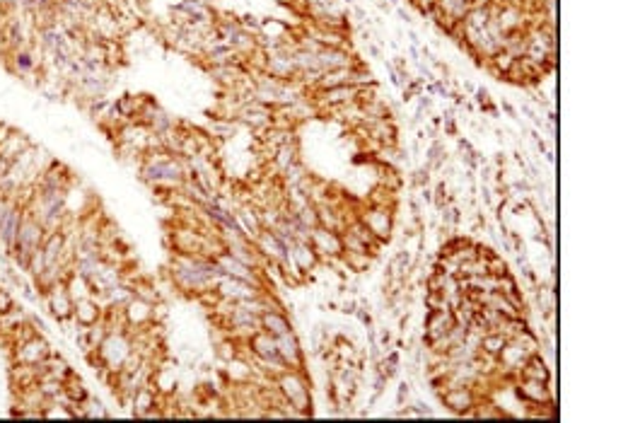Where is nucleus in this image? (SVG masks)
Returning a JSON list of instances; mask_svg holds the SVG:
<instances>
[{
    "label": "nucleus",
    "instance_id": "1",
    "mask_svg": "<svg viewBox=\"0 0 628 423\" xmlns=\"http://www.w3.org/2000/svg\"><path fill=\"white\" fill-rule=\"evenodd\" d=\"M273 385L278 387V392L283 395V399L293 406L295 411H300L302 416H310L312 414V397H310V387H307V380L302 375V370H283L281 375L273 377Z\"/></svg>",
    "mask_w": 628,
    "mask_h": 423
},
{
    "label": "nucleus",
    "instance_id": "2",
    "mask_svg": "<svg viewBox=\"0 0 628 423\" xmlns=\"http://www.w3.org/2000/svg\"><path fill=\"white\" fill-rule=\"evenodd\" d=\"M44 237H46V228H44V225L39 223L32 213H29L27 206H24V215H22V223H19L17 242H15V249H12V254H10V259H12L19 269H24L27 267L29 254H32L34 249L41 247Z\"/></svg>",
    "mask_w": 628,
    "mask_h": 423
},
{
    "label": "nucleus",
    "instance_id": "3",
    "mask_svg": "<svg viewBox=\"0 0 628 423\" xmlns=\"http://www.w3.org/2000/svg\"><path fill=\"white\" fill-rule=\"evenodd\" d=\"M515 395L529 406H542L556 402V390L553 382H542V380H529V377H517L515 380Z\"/></svg>",
    "mask_w": 628,
    "mask_h": 423
},
{
    "label": "nucleus",
    "instance_id": "4",
    "mask_svg": "<svg viewBox=\"0 0 628 423\" xmlns=\"http://www.w3.org/2000/svg\"><path fill=\"white\" fill-rule=\"evenodd\" d=\"M358 218L365 223V228L375 235L380 242H389L391 230H394V210L385 208V206H367L365 213H360Z\"/></svg>",
    "mask_w": 628,
    "mask_h": 423
},
{
    "label": "nucleus",
    "instance_id": "5",
    "mask_svg": "<svg viewBox=\"0 0 628 423\" xmlns=\"http://www.w3.org/2000/svg\"><path fill=\"white\" fill-rule=\"evenodd\" d=\"M12 351H15V363L39 366V363H44L48 358L51 346H48V341L44 339V334H34V336H29L27 341L12 346Z\"/></svg>",
    "mask_w": 628,
    "mask_h": 423
},
{
    "label": "nucleus",
    "instance_id": "6",
    "mask_svg": "<svg viewBox=\"0 0 628 423\" xmlns=\"http://www.w3.org/2000/svg\"><path fill=\"white\" fill-rule=\"evenodd\" d=\"M440 402H443L445 409H450L454 416L462 419L469 409H474V406L479 404L481 397L476 395L474 387H447V390L440 395Z\"/></svg>",
    "mask_w": 628,
    "mask_h": 423
},
{
    "label": "nucleus",
    "instance_id": "7",
    "mask_svg": "<svg viewBox=\"0 0 628 423\" xmlns=\"http://www.w3.org/2000/svg\"><path fill=\"white\" fill-rule=\"evenodd\" d=\"M310 244H312L314 252H317L319 262H324V259H331V257H341V254H343L341 233H333V230H326V228H322V225L312 228Z\"/></svg>",
    "mask_w": 628,
    "mask_h": 423
},
{
    "label": "nucleus",
    "instance_id": "8",
    "mask_svg": "<svg viewBox=\"0 0 628 423\" xmlns=\"http://www.w3.org/2000/svg\"><path fill=\"white\" fill-rule=\"evenodd\" d=\"M44 300H46L48 312H51V317L56 319L58 324L73 317V298H71V293H68V288H66V281L51 285V288L44 293Z\"/></svg>",
    "mask_w": 628,
    "mask_h": 423
},
{
    "label": "nucleus",
    "instance_id": "9",
    "mask_svg": "<svg viewBox=\"0 0 628 423\" xmlns=\"http://www.w3.org/2000/svg\"><path fill=\"white\" fill-rule=\"evenodd\" d=\"M425 332H423V343H430L435 339L445 336L450 329L454 327V312L452 309H428L423 322Z\"/></svg>",
    "mask_w": 628,
    "mask_h": 423
},
{
    "label": "nucleus",
    "instance_id": "10",
    "mask_svg": "<svg viewBox=\"0 0 628 423\" xmlns=\"http://www.w3.org/2000/svg\"><path fill=\"white\" fill-rule=\"evenodd\" d=\"M276 343H278V356L283 358V363L290 370H302L305 368V356H302L300 341H297V334L293 329L281 334V336H276Z\"/></svg>",
    "mask_w": 628,
    "mask_h": 423
},
{
    "label": "nucleus",
    "instance_id": "11",
    "mask_svg": "<svg viewBox=\"0 0 628 423\" xmlns=\"http://www.w3.org/2000/svg\"><path fill=\"white\" fill-rule=\"evenodd\" d=\"M247 346H249V351H252V356L259 358V361H276V358H281L278 356L276 336L264 332V329H257V332L249 336Z\"/></svg>",
    "mask_w": 628,
    "mask_h": 423
},
{
    "label": "nucleus",
    "instance_id": "12",
    "mask_svg": "<svg viewBox=\"0 0 628 423\" xmlns=\"http://www.w3.org/2000/svg\"><path fill=\"white\" fill-rule=\"evenodd\" d=\"M102 314H104V309L92 295L73 300V322L80 324V327H92L95 322H100Z\"/></svg>",
    "mask_w": 628,
    "mask_h": 423
},
{
    "label": "nucleus",
    "instance_id": "13",
    "mask_svg": "<svg viewBox=\"0 0 628 423\" xmlns=\"http://www.w3.org/2000/svg\"><path fill=\"white\" fill-rule=\"evenodd\" d=\"M317 66L319 71H336V68H351L353 61L343 48H331V46H322L317 53Z\"/></svg>",
    "mask_w": 628,
    "mask_h": 423
},
{
    "label": "nucleus",
    "instance_id": "14",
    "mask_svg": "<svg viewBox=\"0 0 628 423\" xmlns=\"http://www.w3.org/2000/svg\"><path fill=\"white\" fill-rule=\"evenodd\" d=\"M290 252H293L290 257H293V262H295V269H300L302 273L312 271V269L319 264L317 252H314L312 244L305 242V240H295V242L290 244Z\"/></svg>",
    "mask_w": 628,
    "mask_h": 423
},
{
    "label": "nucleus",
    "instance_id": "15",
    "mask_svg": "<svg viewBox=\"0 0 628 423\" xmlns=\"http://www.w3.org/2000/svg\"><path fill=\"white\" fill-rule=\"evenodd\" d=\"M259 324H261L264 332L273 334V336H281V334H286L293 329L290 319H288L286 312H281V309H264L261 317H259Z\"/></svg>",
    "mask_w": 628,
    "mask_h": 423
},
{
    "label": "nucleus",
    "instance_id": "16",
    "mask_svg": "<svg viewBox=\"0 0 628 423\" xmlns=\"http://www.w3.org/2000/svg\"><path fill=\"white\" fill-rule=\"evenodd\" d=\"M519 377H529V380H542V382H548L551 380V370H548L546 361L542 358V353H529L527 361L522 363V368H519Z\"/></svg>",
    "mask_w": 628,
    "mask_h": 423
},
{
    "label": "nucleus",
    "instance_id": "17",
    "mask_svg": "<svg viewBox=\"0 0 628 423\" xmlns=\"http://www.w3.org/2000/svg\"><path fill=\"white\" fill-rule=\"evenodd\" d=\"M29 141L24 138L22 134H15V131H10L8 136H5L3 141H0V157H5L8 162H15L19 155H24V152L29 150Z\"/></svg>",
    "mask_w": 628,
    "mask_h": 423
},
{
    "label": "nucleus",
    "instance_id": "18",
    "mask_svg": "<svg viewBox=\"0 0 628 423\" xmlns=\"http://www.w3.org/2000/svg\"><path fill=\"white\" fill-rule=\"evenodd\" d=\"M63 397H66V402H75V404H82L90 397L85 382L80 380V375L75 370H68L63 375Z\"/></svg>",
    "mask_w": 628,
    "mask_h": 423
},
{
    "label": "nucleus",
    "instance_id": "19",
    "mask_svg": "<svg viewBox=\"0 0 628 423\" xmlns=\"http://www.w3.org/2000/svg\"><path fill=\"white\" fill-rule=\"evenodd\" d=\"M82 411H85V419H95V416H100V419H107V409H104V404H102L100 399H90L87 397L85 402H82Z\"/></svg>",
    "mask_w": 628,
    "mask_h": 423
},
{
    "label": "nucleus",
    "instance_id": "20",
    "mask_svg": "<svg viewBox=\"0 0 628 423\" xmlns=\"http://www.w3.org/2000/svg\"><path fill=\"white\" fill-rule=\"evenodd\" d=\"M15 66L19 68V73H29L34 68V58L27 51H15Z\"/></svg>",
    "mask_w": 628,
    "mask_h": 423
},
{
    "label": "nucleus",
    "instance_id": "21",
    "mask_svg": "<svg viewBox=\"0 0 628 423\" xmlns=\"http://www.w3.org/2000/svg\"><path fill=\"white\" fill-rule=\"evenodd\" d=\"M15 305H17V303H15V298H12V295H10L5 288H0V314L10 312V309H12Z\"/></svg>",
    "mask_w": 628,
    "mask_h": 423
},
{
    "label": "nucleus",
    "instance_id": "22",
    "mask_svg": "<svg viewBox=\"0 0 628 423\" xmlns=\"http://www.w3.org/2000/svg\"><path fill=\"white\" fill-rule=\"evenodd\" d=\"M409 392H411V385L404 380L399 385V392H396V406H404V402L409 399Z\"/></svg>",
    "mask_w": 628,
    "mask_h": 423
},
{
    "label": "nucleus",
    "instance_id": "23",
    "mask_svg": "<svg viewBox=\"0 0 628 423\" xmlns=\"http://www.w3.org/2000/svg\"><path fill=\"white\" fill-rule=\"evenodd\" d=\"M355 309H358V303H355V300H346V303H341V309H338V312H343V314H355Z\"/></svg>",
    "mask_w": 628,
    "mask_h": 423
},
{
    "label": "nucleus",
    "instance_id": "24",
    "mask_svg": "<svg viewBox=\"0 0 628 423\" xmlns=\"http://www.w3.org/2000/svg\"><path fill=\"white\" fill-rule=\"evenodd\" d=\"M385 363L387 366H399V351H391V353H387V358H385Z\"/></svg>",
    "mask_w": 628,
    "mask_h": 423
},
{
    "label": "nucleus",
    "instance_id": "25",
    "mask_svg": "<svg viewBox=\"0 0 628 423\" xmlns=\"http://www.w3.org/2000/svg\"><path fill=\"white\" fill-rule=\"evenodd\" d=\"M307 5H317V8H329V5H333L336 0H305Z\"/></svg>",
    "mask_w": 628,
    "mask_h": 423
},
{
    "label": "nucleus",
    "instance_id": "26",
    "mask_svg": "<svg viewBox=\"0 0 628 423\" xmlns=\"http://www.w3.org/2000/svg\"><path fill=\"white\" fill-rule=\"evenodd\" d=\"M421 196H423V201H428V204H433V191H430L428 186H421Z\"/></svg>",
    "mask_w": 628,
    "mask_h": 423
},
{
    "label": "nucleus",
    "instance_id": "27",
    "mask_svg": "<svg viewBox=\"0 0 628 423\" xmlns=\"http://www.w3.org/2000/svg\"><path fill=\"white\" fill-rule=\"evenodd\" d=\"M380 341H382V346H389V341H391V332H389V329H385V332H382Z\"/></svg>",
    "mask_w": 628,
    "mask_h": 423
},
{
    "label": "nucleus",
    "instance_id": "28",
    "mask_svg": "<svg viewBox=\"0 0 628 423\" xmlns=\"http://www.w3.org/2000/svg\"><path fill=\"white\" fill-rule=\"evenodd\" d=\"M481 196H483V201H486V204H490V191L486 189V186H483V189H481Z\"/></svg>",
    "mask_w": 628,
    "mask_h": 423
}]
</instances>
